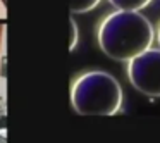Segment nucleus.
I'll use <instances>...</instances> for the list:
<instances>
[{
    "instance_id": "obj_1",
    "label": "nucleus",
    "mask_w": 160,
    "mask_h": 143,
    "mask_svg": "<svg viewBox=\"0 0 160 143\" xmlns=\"http://www.w3.org/2000/svg\"><path fill=\"white\" fill-rule=\"evenodd\" d=\"M97 36L105 55L128 62L152 47L155 31L139 11H115L100 23Z\"/></svg>"
},
{
    "instance_id": "obj_5",
    "label": "nucleus",
    "mask_w": 160,
    "mask_h": 143,
    "mask_svg": "<svg viewBox=\"0 0 160 143\" xmlns=\"http://www.w3.org/2000/svg\"><path fill=\"white\" fill-rule=\"evenodd\" d=\"M102 0H71V12H76V14H81V12H90L100 4Z\"/></svg>"
},
{
    "instance_id": "obj_2",
    "label": "nucleus",
    "mask_w": 160,
    "mask_h": 143,
    "mask_svg": "<svg viewBox=\"0 0 160 143\" xmlns=\"http://www.w3.org/2000/svg\"><path fill=\"white\" fill-rule=\"evenodd\" d=\"M122 98L119 81L105 71H86L71 86V105L81 115H114Z\"/></svg>"
},
{
    "instance_id": "obj_4",
    "label": "nucleus",
    "mask_w": 160,
    "mask_h": 143,
    "mask_svg": "<svg viewBox=\"0 0 160 143\" xmlns=\"http://www.w3.org/2000/svg\"><path fill=\"white\" fill-rule=\"evenodd\" d=\"M108 2L117 11H141L152 4V0H108Z\"/></svg>"
},
{
    "instance_id": "obj_3",
    "label": "nucleus",
    "mask_w": 160,
    "mask_h": 143,
    "mask_svg": "<svg viewBox=\"0 0 160 143\" xmlns=\"http://www.w3.org/2000/svg\"><path fill=\"white\" fill-rule=\"evenodd\" d=\"M126 71L134 90L148 97H160V49L150 47L132 57L128 60Z\"/></svg>"
},
{
    "instance_id": "obj_6",
    "label": "nucleus",
    "mask_w": 160,
    "mask_h": 143,
    "mask_svg": "<svg viewBox=\"0 0 160 143\" xmlns=\"http://www.w3.org/2000/svg\"><path fill=\"white\" fill-rule=\"evenodd\" d=\"M69 29H71L69 50L72 52V50H74V47H76V43H78V24H76V21H74L72 18H71V21H69Z\"/></svg>"
},
{
    "instance_id": "obj_7",
    "label": "nucleus",
    "mask_w": 160,
    "mask_h": 143,
    "mask_svg": "<svg viewBox=\"0 0 160 143\" xmlns=\"http://www.w3.org/2000/svg\"><path fill=\"white\" fill-rule=\"evenodd\" d=\"M157 40H158V47H160V26H158V31H157Z\"/></svg>"
}]
</instances>
